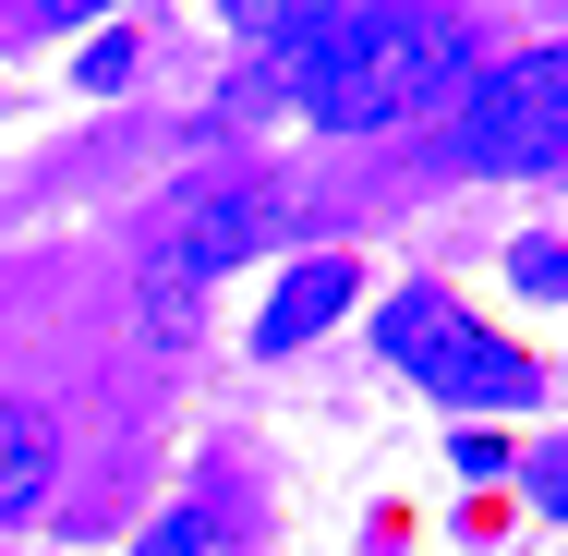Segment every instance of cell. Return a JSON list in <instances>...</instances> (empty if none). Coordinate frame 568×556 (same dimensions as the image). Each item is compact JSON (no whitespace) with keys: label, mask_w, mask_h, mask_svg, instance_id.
<instances>
[{"label":"cell","mask_w":568,"mask_h":556,"mask_svg":"<svg viewBox=\"0 0 568 556\" xmlns=\"http://www.w3.org/2000/svg\"><path fill=\"white\" fill-rule=\"evenodd\" d=\"M471 85V49H459L448 12H387V0H363L339 37L291 73V98L315 110V133H387V121L436 110Z\"/></svg>","instance_id":"1"},{"label":"cell","mask_w":568,"mask_h":556,"mask_svg":"<svg viewBox=\"0 0 568 556\" xmlns=\"http://www.w3.org/2000/svg\"><path fill=\"white\" fill-rule=\"evenodd\" d=\"M375 338H387V363L412 375V387H436L448 412H520L545 375H532V351H508L496 327H471L448 291H399L387 315H375Z\"/></svg>","instance_id":"2"},{"label":"cell","mask_w":568,"mask_h":556,"mask_svg":"<svg viewBox=\"0 0 568 556\" xmlns=\"http://www.w3.org/2000/svg\"><path fill=\"white\" fill-rule=\"evenodd\" d=\"M459 158L484 182H532L568 158V49H520L459 85Z\"/></svg>","instance_id":"3"},{"label":"cell","mask_w":568,"mask_h":556,"mask_svg":"<svg viewBox=\"0 0 568 556\" xmlns=\"http://www.w3.org/2000/svg\"><path fill=\"white\" fill-rule=\"evenodd\" d=\"M351 291H363V279H351V254H303V266L266 291V315H254V351H303V338H327V327L351 315Z\"/></svg>","instance_id":"4"},{"label":"cell","mask_w":568,"mask_h":556,"mask_svg":"<svg viewBox=\"0 0 568 556\" xmlns=\"http://www.w3.org/2000/svg\"><path fill=\"white\" fill-rule=\"evenodd\" d=\"M61 484V424L37 400H0V520H37Z\"/></svg>","instance_id":"5"},{"label":"cell","mask_w":568,"mask_h":556,"mask_svg":"<svg viewBox=\"0 0 568 556\" xmlns=\"http://www.w3.org/2000/svg\"><path fill=\"white\" fill-rule=\"evenodd\" d=\"M219 12L242 24V37H254V49H266V61H278V73H303V61L339 37L363 0H219Z\"/></svg>","instance_id":"6"},{"label":"cell","mask_w":568,"mask_h":556,"mask_svg":"<svg viewBox=\"0 0 568 556\" xmlns=\"http://www.w3.org/2000/svg\"><path fill=\"white\" fill-rule=\"evenodd\" d=\"M254 230H266V206H254V194H206L194 219L170 230V266H194V279H219L230 254H254Z\"/></svg>","instance_id":"7"},{"label":"cell","mask_w":568,"mask_h":556,"mask_svg":"<svg viewBox=\"0 0 568 556\" xmlns=\"http://www.w3.org/2000/svg\"><path fill=\"white\" fill-rule=\"evenodd\" d=\"M194 291H206V279L158 254V266H145V338H194Z\"/></svg>","instance_id":"8"},{"label":"cell","mask_w":568,"mask_h":556,"mask_svg":"<svg viewBox=\"0 0 568 556\" xmlns=\"http://www.w3.org/2000/svg\"><path fill=\"white\" fill-rule=\"evenodd\" d=\"M133 556H230V545H219V520H206V508H170V520H158Z\"/></svg>","instance_id":"9"},{"label":"cell","mask_w":568,"mask_h":556,"mask_svg":"<svg viewBox=\"0 0 568 556\" xmlns=\"http://www.w3.org/2000/svg\"><path fill=\"white\" fill-rule=\"evenodd\" d=\"M508 279H520V291H568V242H520Z\"/></svg>","instance_id":"10"},{"label":"cell","mask_w":568,"mask_h":556,"mask_svg":"<svg viewBox=\"0 0 568 556\" xmlns=\"http://www.w3.org/2000/svg\"><path fill=\"white\" fill-rule=\"evenodd\" d=\"M532 496H545V508H557V520H568V436L545 447V459H532Z\"/></svg>","instance_id":"11"},{"label":"cell","mask_w":568,"mask_h":556,"mask_svg":"<svg viewBox=\"0 0 568 556\" xmlns=\"http://www.w3.org/2000/svg\"><path fill=\"white\" fill-rule=\"evenodd\" d=\"M85 12H98V0H37V24H85Z\"/></svg>","instance_id":"12"}]
</instances>
